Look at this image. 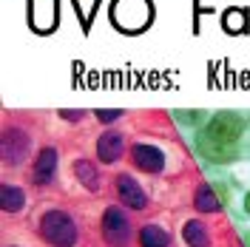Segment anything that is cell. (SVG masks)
Segmentation results:
<instances>
[{
  "instance_id": "cell-1",
  "label": "cell",
  "mask_w": 250,
  "mask_h": 247,
  "mask_svg": "<svg viewBox=\"0 0 250 247\" xmlns=\"http://www.w3.org/2000/svg\"><path fill=\"white\" fill-rule=\"evenodd\" d=\"M245 128H248L245 117L233 111H222L205 125V131L196 139V151L210 162H233L239 156V137Z\"/></svg>"
},
{
  "instance_id": "cell-2",
  "label": "cell",
  "mask_w": 250,
  "mask_h": 247,
  "mask_svg": "<svg viewBox=\"0 0 250 247\" xmlns=\"http://www.w3.org/2000/svg\"><path fill=\"white\" fill-rule=\"evenodd\" d=\"M40 236L54 247H71L77 242V225L62 210H48L46 216L40 219Z\"/></svg>"
},
{
  "instance_id": "cell-3",
  "label": "cell",
  "mask_w": 250,
  "mask_h": 247,
  "mask_svg": "<svg viewBox=\"0 0 250 247\" xmlns=\"http://www.w3.org/2000/svg\"><path fill=\"white\" fill-rule=\"evenodd\" d=\"M114 20L125 31L145 29L151 20V6H148V0H117L114 3Z\"/></svg>"
},
{
  "instance_id": "cell-4",
  "label": "cell",
  "mask_w": 250,
  "mask_h": 247,
  "mask_svg": "<svg viewBox=\"0 0 250 247\" xmlns=\"http://www.w3.org/2000/svg\"><path fill=\"white\" fill-rule=\"evenodd\" d=\"M103 239L111 247H128L131 242V222L120 207H108L103 213Z\"/></svg>"
},
{
  "instance_id": "cell-5",
  "label": "cell",
  "mask_w": 250,
  "mask_h": 247,
  "mask_svg": "<svg viewBox=\"0 0 250 247\" xmlns=\"http://www.w3.org/2000/svg\"><path fill=\"white\" fill-rule=\"evenodd\" d=\"M0 154L6 159V165H20L29 156V134L20 128H9L0 139Z\"/></svg>"
},
{
  "instance_id": "cell-6",
  "label": "cell",
  "mask_w": 250,
  "mask_h": 247,
  "mask_svg": "<svg viewBox=\"0 0 250 247\" xmlns=\"http://www.w3.org/2000/svg\"><path fill=\"white\" fill-rule=\"evenodd\" d=\"M117 193H120V202H123L125 207H131V210H145V207H148V196H145V190H142L128 173L117 176Z\"/></svg>"
},
{
  "instance_id": "cell-7",
  "label": "cell",
  "mask_w": 250,
  "mask_h": 247,
  "mask_svg": "<svg viewBox=\"0 0 250 247\" xmlns=\"http://www.w3.org/2000/svg\"><path fill=\"white\" fill-rule=\"evenodd\" d=\"M131 159H134V165L145 173H159V170L165 168V156L159 148L154 145H134L131 148Z\"/></svg>"
},
{
  "instance_id": "cell-8",
  "label": "cell",
  "mask_w": 250,
  "mask_h": 247,
  "mask_svg": "<svg viewBox=\"0 0 250 247\" xmlns=\"http://www.w3.org/2000/svg\"><path fill=\"white\" fill-rule=\"evenodd\" d=\"M57 173V151L54 148H43L37 159H34V182L37 185H48Z\"/></svg>"
},
{
  "instance_id": "cell-9",
  "label": "cell",
  "mask_w": 250,
  "mask_h": 247,
  "mask_svg": "<svg viewBox=\"0 0 250 247\" xmlns=\"http://www.w3.org/2000/svg\"><path fill=\"white\" fill-rule=\"evenodd\" d=\"M97 156L111 165V162H117L120 156H123V137L117 134V131H105L103 137L97 139Z\"/></svg>"
},
{
  "instance_id": "cell-10",
  "label": "cell",
  "mask_w": 250,
  "mask_h": 247,
  "mask_svg": "<svg viewBox=\"0 0 250 247\" xmlns=\"http://www.w3.org/2000/svg\"><path fill=\"white\" fill-rule=\"evenodd\" d=\"M193 207L196 210H202V213H216L219 207H222V199H219V193L213 187L208 185H199L196 187V196H193Z\"/></svg>"
},
{
  "instance_id": "cell-11",
  "label": "cell",
  "mask_w": 250,
  "mask_h": 247,
  "mask_svg": "<svg viewBox=\"0 0 250 247\" xmlns=\"http://www.w3.org/2000/svg\"><path fill=\"white\" fill-rule=\"evenodd\" d=\"M23 205H26V193L15 185H0V207L6 210V213H17V210H23Z\"/></svg>"
},
{
  "instance_id": "cell-12",
  "label": "cell",
  "mask_w": 250,
  "mask_h": 247,
  "mask_svg": "<svg viewBox=\"0 0 250 247\" xmlns=\"http://www.w3.org/2000/svg\"><path fill=\"white\" fill-rule=\"evenodd\" d=\"M171 245V236L156 227V225H145L140 230V247H168Z\"/></svg>"
},
{
  "instance_id": "cell-13",
  "label": "cell",
  "mask_w": 250,
  "mask_h": 247,
  "mask_svg": "<svg viewBox=\"0 0 250 247\" xmlns=\"http://www.w3.org/2000/svg\"><path fill=\"white\" fill-rule=\"evenodd\" d=\"M182 236H185V242L190 247H210V236H208V227H205L202 222H188L185 230H182Z\"/></svg>"
},
{
  "instance_id": "cell-14",
  "label": "cell",
  "mask_w": 250,
  "mask_h": 247,
  "mask_svg": "<svg viewBox=\"0 0 250 247\" xmlns=\"http://www.w3.org/2000/svg\"><path fill=\"white\" fill-rule=\"evenodd\" d=\"M74 173H77V179L83 182V187H88V190H97L100 187V173L94 168L88 159H77L74 162Z\"/></svg>"
},
{
  "instance_id": "cell-15",
  "label": "cell",
  "mask_w": 250,
  "mask_h": 247,
  "mask_svg": "<svg viewBox=\"0 0 250 247\" xmlns=\"http://www.w3.org/2000/svg\"><path fill=\"white\" fill-rule=\"evenodd\" d=\"M245 23H248V15H245L242 9H230V12L225 15V29L230 31V34H239V31L245 29Z\"/></svg>"
},
{
  "instance_id": "cell-16",
  "label": "cell",
  "mask_w": 250,
  "mask_h": 247,
  "mask_svg": "<svg viewBox=\"0 0 250 247\" xmlns=\"http://www.w3.org/2000/svg\"><path fill=\"white\" fill-rule=\"evenodd\" d=\"M173 117H176L179 123H185V125H196V123H202V120H205L202 111H176Z\"/></svg>"
},
{
  "instance_id": "cell-17",
  "label": "cell",
  "mask_w": 250,
  "mask_h": 247,
  "mask_svg": "<svg viewBox=\"0 0 250 247\" xmlns=\"http://www.w3.org/2000/svg\"><path fill=\"white\" fill-rule=\"evenodd\" d=\"M94 114H97V120H100V123H114V120H120V117H123V111H120V108H114V111L100 108V111H94Z\"/></svg>"
},
{
  "instance_id": "cell-18",
  "label": "cell",
  "mask_w": 250,
  "mask_h": 247,
  "mask_svg": "<svg viewBox=\"0 0 250 247\" xmlns=\"http://www.w3.org/2000/svg\"><path fill=\"white\" fill-rule=\"evenodd\" d=\"M83 114H85V111H60V117H62V120H71V123H74V120H80Z\"/></svg>"
},
{
  "instance_id": "cell-19",
  "label": "cell",
  "mask_w": 250,
  "mask_h": 247,
  "mask_svg": "<svg viewBox=\"0 0 250 247\" xmlns=\"http://www.w3.org/2000/svg\"><path fill=\"white\" fill-rule=\"evenodd\" d=\"M245 210H248V213H250V193H248V196H245Z\"/></svg>"
},
{
  "instance_id": "cell-20",
  "label": "cell",
  "mask_w": 250,
  "mask_h": 247,
  "mask_svg": "<svg viewBox=\"0 0 250 247\" xmlns=\"http://www.w3.org/2000/svg\"><path fill=\"white\" fill-rule=\"evenodd\" d=\"M245 245H250V236H248V239H245Z\"/></svg>"
},
{
  "instance_id": "cell-21",
  "label": "cell",
  "mask_w": 250,
  "mask_h": 247,
  "mask_svg": "<svg viewBox=\"0 0 250 247\" xmlns=\"http://www.w3.org/2000/svg\"><path fill=\"white\" fill-rule=\"evenodd\" d=\"M248 125H250V123H248Z\"/></svg>"
}]
</instances>
